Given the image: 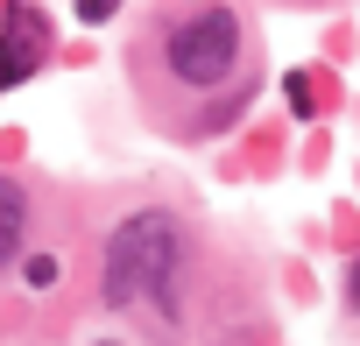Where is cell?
I'll return each mask as SVG.
<instances>
[{
  "instance_id": "obj_1",
  "label": "cell",
  "mask_w": 360,
  "mask_h": 346,
  "mask_svg": "<svg viewBox=\"0 0 360 346\" xmlns=\"http://www.w3.org/2000/svg\"><path fill=\"white\" fill-rule=\"evenodd\" d=\"M176 283H184V226L162 205H141L113 226L99 290L113 311H148V325L176 318Z\"/></svg>"
},
{
  "instance_id": "obj_2",
  "label": "cell",
  "mask_w": 360,
  "mask_h": 346,
  "mask_svg": "<svg viewBox=\"0 0 360 346\" xmlns=\"http://www.w3.org/2000/svg\"><path fill=\"white\" fill-rule=\"evenodd\" d=\"M162 57H169V71L184 85H226L240 71V57H248V29H240L233 8L212 0V8H191L184 22L162 36Z\"/></svg>"
},
{
  "instance_id": "obj_3",
  "label": "cell",
  "mask_w": 360,
  "mask_h": 346,
  "mask_svg": "<svg viewBox=\"0 0 360 346\" xmlns=\"http://www.w3.org/2000/svg\"><path fill=\"white\" fill-rule=\"evenodd\" d=\"M43 57H50V22H43V8L8 0V8H0V92H15L22 78H36Z\"/></svg>"
},
{
  "instance_id": "obj_4",
  "label": "cell",
  "mask_w": 360,
  "mask_h": 346,
  "mask_svg": "<svg viewBox=\"0 0 360 346\" xmlns=\"http://www.w3.org/2000/svg\"><path fill=\"white\" fill-rule=\"evenodd\" d=\"M22 241H29V191L15 177H0V269L22 262Z\"/></svg>"
},
{
  "instance_id": "obj_5",
  "label": "cell",
  "mask_w": 360,
  "mask_h": 346,
  "mask_svg": "<svg viewBox=\"0 0 360 346\" xmlns=\"http://www.w3.org/2000/svg\"><path fill=\"white\" fill-rule=\"evenodd\" d=\"M22 276H29L36 290H50V283H64V262H57V255H22Z\"/></svg>"
},
{
  "instance_id": "obj_6",
  "label": "cell",
  "mask_w": 360,
  "mask_h": 346,
  "mask_svg": "<svg viewBox=\"0 0 360 346\" xmlns=\"http://www.w3.org/2000/svg\"><path fill=\"white\" fill-rule=\"evenodd\" d=\"M71 8H78V22H92V29H99V22H113V15H120V0H71Z\"/></svg>"
},
{
  "instance_id": "obj_7",
  "label": "cell",
  "mask_w": 360,
  "mask_h": 346,
  "mask_svg": "<svg viewBox=\"0 0 360 346\" xmlns=\"http://www.w3.org/2000/svg\"><path fill=\"white\" fill-rule=\"evenodd\" d=\"M346 297H353V311H360V262H353V276H346Z\"/></svg>"
},
{
  "instance_id": "obj_8",
  "label": "cell",
  "mask_w": 360,
  "mask_h": 346,
  "mask_svg": "<svg viewBox=\"0 0 360 346\" xmlns=\"http://www.w3.org/2000/svg\"><path fill=\"white\" fill-rule=\"evenodd\" d=\"M92 346H113V339H92Z\"/></svg>"
}]
</instances>
